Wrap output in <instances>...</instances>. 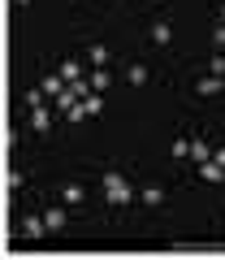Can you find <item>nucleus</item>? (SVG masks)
I'll use <instances>...</instances> for the list:
<instances>
[{
	"instance_id": "1",
	"label": "nucleus",
	"mask_w": 225,
	"mask_h": 260,
	"mask_svg": "<svg viewBox=\"0 0 225 260\" xmlns=\"http://www.w3.org/2000/svg\"><path fill=\"white\" fill-rule=\"evenodd\" d=\"M104 195H108L113 208H126V204H130V186H126L122 174H104Z\"/></svg>"
},
{
	"instance_id": "2",
	"label": "nucleus",
	"mask_w": 225,
	"mask_h": 260,
	"mask_svg": "<svg viewBox=\"0 0 225 260\" xmlns=\"http://www.w3.org/2000/svg\"><path fill=\"white\" fill-rule=\"evenodd\" d=\"M65 78H61V70H56V74H48L44 78V87H39V91H44V95H52V100H56V95H65Z\"/></svg>"
},
{
	"instance_id": "3",
	"label": "nucleus",
	"mask_w": 225,
	"mask_h": 260,
	"mask_svg": "<svg viewBox=\"0 0 225 260\" xmlns=\"http://www.w3.org/2000/svg\"><path fill=\"white\" fill-rule=\"evenodd\" d=\"M199 178H204V182H221V178H225V169L216 165V160H204V165H199Z\"/></svg>"
},
{
	"instance_id": "4",
	"label": "nucleus",
	"mask_w": 225,
	"mask_h": 260,
	"mask_svg": "<svg viewBox=\"0 0 225 260\" xmlns=\"http://www.w3.org/2000/svg\"><path fill=\"white\" fill-rule=\"evenodd\" d=\"M44 230H48V221H39V217H26V221H22V234H26V239H39Z\"/></svg>"
},
{
	"instance_id": "5",
	"label": "nucleus",
	"mask_w": 225,
	"mask_h": 260,
	"mask_svg": "<svg viewBox=\"0 0 225 260\" xmlns=\"http://www.w3.org/2000/svg\"><path fill=\"white\" fill-rule=\"evenodd\" d=\"M195 91H199V95H216V91H221V78H216V74L199 78V87H195Z\"/></svg>"
},
{
	"instance_id": "6",
	"label": "nucleus",
	"mask_w": 225,
	"mask_h": 260,
	"mask_svg": "<svg viewBox=\"0 0 225 260\" xmlns=\"http://www.w3.org/2000/svg\"><path fill=\"white\" fill-rule=\"evenodd\" d=\"M191 156H195L199 165H204V160H212V148H208L204 139H191Z\"/></svg>"
},
{
	"instance_id": "7",
	"label": "nucleus",
	"mask_w": 225,
	"mask_h": 260,
	"mask_svg": "<svg viewBox=\"0 0 225 260\" xmlns=\"http://www.w3.org/2000/svg\"><path fill=\"white\" fill-rule=\"evenodd\" d=\"M48 121H52V117H48V109H44V104H39V109H30V126H35L39 135L48 130Z\"/></svg>"
},
{
	"instance_id": "8",
	"label": "nucleus",
	"mask_w": 225,
	"mask_h": 260,
	"mask_svg": "<svg viewBox=\"0 0 225 260\" xmlns=\"http://www.w3.org/2000/svg\"><path fill=\"white\" fill-rule=\"evenodd\" d=\"M61 78H65V83L83 78V65H78V61H61Z\"/></svg>"
},
{
	"instance_id": "9",
	"label": "nucleus",
	"mask_w": 225,
	"mask_h": 260,
	"mask_svg": "<svg viewBox=\"0 0 225 260\" xmlns=\"http://www.w3.org/2000/svg\"><path fill=\"white\" fill-rule=\"evenodd\" d=\"M44 221H48V230H61V225H65V213H61V208H48Z\"/></svg>"
},
{
	"instance_id": "10",
	"label": "nucleus",
	"mask_w": 225,
	"mask_h": 260,
	"mask_svg": "<svg viewBox=\"0 0 225 260\" xmlns=\"http://www.w3.org/2000/svg\"><path fill=\"white\" fill-rule=\"evenodd\" d=\"M152 39H156V44H169V39H173V30H169L165 22H156V26H152Z\"/></svg>"
},
{
	"instance_id": "11",
	"label": "nucleus",
	"mask_w": 225,
	"mask_h": 260,
	"mask_svg": "<svg viewBox=\"0 0 225 260\" xmlns=\"http://www.w3.org/2000/svg\"><path fill=\"white\" fill-rule=\"evenodd\" d=\"M160 200H165V191H160V186H147V191H143V204H152V208H156Z\"/></svg>"
},
{
	"instance_id": "12",
	"label": "nucleus",
	"mask_w": 225,
	"mask_h": 260,
	"mask_svg": "<svg viewBox=\"0 0 225 260\" xmlns=\"http://www.w3.org/2000/svg\"><path fill=\"white\" fill-rule=\"evenodd\" d=\"M65 204H83V186H65Z\"/></svg>"
},
{
	"instance_id": "13",
	"label": "nucleus",
	"mask_w": 225,
	"mask_h": 260,
	"mask_svg": "<svg viewBox=\"0 0 225 260\" xmlns=\"http://www.w3.org/2000/svg\"><path fill=\"white\" fill-rule=\"evenodd\" d=\"M83 109H87V117H95V113H100L104 104H100V95H87V104H83Z\"/></svg>"
},
{
	"instance_id": "14",
	"label": "nucleus",
	"mask_w": 225,
	"mask_h": 260,
	"mask_svg": "<svg viewBox=\"0 0 225 260\" xmlns=\"http://www.w3.org/2000/svg\"><path fill=\"white\" fill-rule=\"evenodd\" d=\"M91 87H95V91H104V87H108V74H104V70H95V74H91Z\"/></svg>"
},
{
	"instance_id": "15",
	"label": "nucleus",
	"mask_w": 225,
	"mask_h": 260,
	"mask_svg": "<svg viewBox=\"0 0 225 260\" xmlns=\"http://www.w3.org/2000/svg\"><path fill=\"white\" fill-rule=\"evenodd\" d=\"M22 104H30V109H39V104H44V91H26V95H22Z\"/></svg>"
},
{
	"instance_id": "16",
	"label": "nucleus",
	"mask_w": 225,
	"mask_h": 260,
	"mask_svg": "<svg viewBox=\"0 0 225 260\" xmlns=\"http://www.w3.org/2000/svg\"><path fill=\"white\" fill-rule=\"evenodd\" d=\"M173 156H191V139H173Z\"/></svg>"
},
{
	"instance_id": "17",
	"label": "nucleus",
	"mask_w": 225,
	"mask_h": 260,
	"mask_svg": "<svg viewBox=\"0 0 225 260\" xmlns=\"http://www.w3.org/2000/svg\"><path fill=\"white\" fill-rule=\"evenodd\" d=\"M130 83H147V70L143 65H130Z\"/></svg>"
},
{
	"instance_id": "18",
	"label": "nucleus",
	"mask_w": 225,
	"mask_h": 260,
	"mask_svg": "<svg viewBox=\"0 0 225 260\" xmlns=\"http://www.w3.org/2000/svg\"><path fill=\"white\" fill-rule=\"evenodd\" d=\"M69 95H78V100L87 95V83H83V78H74V83H69Z\"/></svg>"
},
{
	"instance_id": "19",
	"label": "nucleus",
	"mask_w": 225,
	"mask_h": 260,
	"mask_svg": "<svg viewBox=\"0 0 225 260\" xmlns=\"http://www.w3.org/2000/svg\"><path fill=\"white\" fill-rule=\"evenodd\" d=\"M104 61H108V52H104V48L95 44V48H91V65H104Z\"/></svg>"
},
{
	"instance_id": "20",
	"label": "nucleus",
	"mask_w": 225,
	"mask_h": 260,
	"mask_svg": "<svg viewBox=\"0 0 225 260\" xmlns=\"http://www.w3.org/2000/svg\"><path fill=\"white\" fill-rule=\"evenodd\" d=\"M212 39H216V48H221V52H225V22H221V26H216V35H212Z\"/></svg>"
},
{
	"instance_id": "21",
	"label": "nucleus",
	"mask_w": 225,
	"mask_h": 260,
	"mask_svg": "<svg viewBox=\"0 0 225 260\" xmlns=\"http://www.w3.org/2000/svg\"><path fill=\"white\" fill-rule=\"evenodd\" d=\"M212 160H216V165L225 169V148H216V152H212Z\"/></svg>"
},
{
	"instance_id": "22",
	"label": "nucleus",
	"mask_w": 225,
	"mask_h": 260,
	"mask_svg": "<svg viewBox=\"0 0 225 260\" xmlns=\"http://www.w3.org/2000/svg\"><path fill=\"white\" fill-rule=\"evenodd\" d=\"M221 22H225V0H221Z\"/></svg>"
},
{
	"instance_id": "23",
	"label": "nucleus",
	"mask_w": 225,
	"mask_h": 260,
	"mask_svg": "<svg viewBox=\"0 0 225 260\" xmlns=\"http://www.w3.org/2000/svg\"><path fill=\"white\" fill-rule=\"evenodd\" d=\"M18 5H30V0H18Z\"/></svg>"
}]
</instances>
